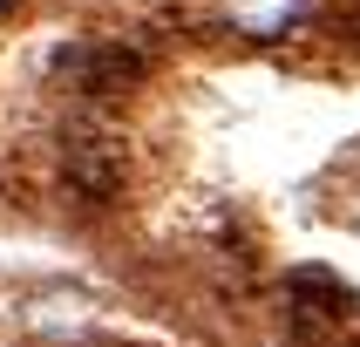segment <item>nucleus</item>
<instances>
[{
	"mask_svg": "<svg viewBox=\"0 0 360 347\" xmlns=\"http://www.w3.org/2000/svg\"><path fill=\"white\" fill-rule=\"evenodd\" d=\"M55 75L82 102H116L150 75V55H143L136 41H75V48L55 55Z\"/></svg>",
	"mask_w": 360,
	"mask_h": 347,
	"instance_id": "nucleus-1",
	"label": "nucleus"
},
{
	"mask_svg": "<svg viewBox=\"0 0 360 347\" xmlns=\"http://www.w3.org/2000/svg\"><path fill=\"white\" fill-rule=\"evenodd\" d=\"M122 143L109 130H68L61 137V198H75L82 211H102V204L122 198Z\"/></svg>",
	"mask_w": 360,
	"mask_h": 347,
	"instance_id": "nucleus-2",
	"label": "nucleus"
},
{
	"mask_svg": "<svg viewBox=\"0 0 360 347\" xmlns=\"http://www.w3.org/2000/svg\"><path fill=\"white\" fill-rule=\"evenodd\" d=\"M218 14H224V27L245 34V41H279V34H292V27L313 14V0H218Z\"/></svg>",
	"mask_w": 360,
	"mask_h": 347,
	"instance_id": "nucleus-3",
	"label": "nucleus"
},
{
	"mask_svg": "<svg viewBox=\"0 0 360 347\" xmlns=\"http://www.w3.org/2000/svg\"><path fill=\"white\" fill-rule=\"evenodd\" d=\"M7 7H14V0H0V14H7Z\"/></svg>",
	"mask_w": 360,
	"mask_h": 347,
	"instance_id": "nucleus-4",
	"label": "nucleus"
}]
</instances>
